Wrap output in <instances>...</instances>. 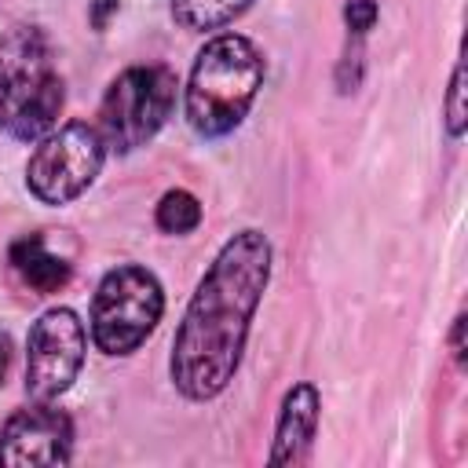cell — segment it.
<instances>
[{
	"mask_svg": "<svg viewBox=\"0 0 468 468\" xmlns=\"http://www.w3.org/2000/svg\"><path fill=\"white\" fill-rule=\"evenodd\" d=\"M73 446V424L51 406H29L7 417L0 428V464H66Z\"/></svg>",
	"mask_w": 468,
	"mask_h": 468,
	"instance_id": "cell-7",
	"label": "cell"
},
{
	"mask_svg": "<svg viewBox=\"0 0 468 468\" xmlns=\"http://www.w3.org/2000/svg\"><path fill=\"white\" fill-rule=\"evenodd\" d=\"M102 135L84 121H69L51 132L29 157L26 183L44 205H66L91 186L102 168Z\"/></svg>",
	"mask_w": 468,
	"mask_h": 468,
	"instance_id": "cell-5",
	"label": "cell"
},
{
	"mask_svg": "<svg viewBox=\"0 0 468 468\" xmlns=\"http://www.w3.org/2000/svg\"><path fill=\"white\" fill-rule=\"evenodd\" d=\"M318 431V391L311 384H296L289 388L282 413H278V428H274V450H271V464H303L311 453V439Z\"/></svg>",
	"mask_w": 468,
	"mask_h": 468,
	"instance_id": "cell-9",
	"label": "cell"
},
{
	"mask_svg": "<svg viewBox=\"0 0 468 468\" xmlns=\"http://www.w3.org/2000/svg\"><path fill=\"white\" fill-rule=\"evenodd\" d=\"M446 117H450V135H461L464 132V69L461 66L453 69V80H450Z\"/></svg>",
	"mask_w": 468,
	"mask_h": 468,
	"instance_id": "cell-13",
	"label": "cell"
},
{
	"mask_svg": "<svg viewBox=\"0 0 468 468\" xmlns=\"http://www.w3.org/2000/svg\"><path fill=\"white\" fill-rule=\"evenodd\" d=\"M7 366H11V340L0 333V384H4V377H7Z\"/></svg>",
	"mask_w": 468,
	"mask_h": 468,
	"instance_id": "cell-16",
	"label": "cell"
},
{
	"mask_svg": "<svg viewBox=\"0 0 468 468\" xmlns=\"http://www.w3.org/2000/svg\"><path fill=\"white\" fill-rule=\"evenodd\" d=\"M84 362V325L69 307L44 311L26 344V391L37 402L58 399L80 373Z\"/></svg>",
	"mask_w": 468,
	"mask_h": 468,
	"instance_id": "cell-6",
	"label": "cell"
},
{
	"mask_svg": "<svg viewBox=\"0 0 468 468\" xmlns=\"http://www.w3.org/2000/svg\"><path fill=\"white\" fill-rule=\"evenodd\" d=\"M113 7H117V0H102L99 11H95V26H106V15H110Z\"/></svg>",
	"mask_w": 468,
	"mask_h": 468,
	"instance_id": "cell-17",
	"label": "cell"
},
{
	"mask_svg": "<svg viewBox=\"0 0 468 468\" xmlns=\"http://www.w3.org/2000/svg\"><path fill=\"white\" fill-rule=\"evenodd\" d=\"M344 18L351 26V33H366L373 22H377V4L373 0H351L344 7Z\"/></svg>",
	"mask_w": 468,
	"mask_h": 468,
	"instance_id": "cell-14",
	"label": "cell"
},
{
	"mask_svg": "<svg viewBox=\"0 0 468 468\" xmlns=\"http://www.w3.org/2000/svg\"><path fill=\"white\" fill-rule=\"evenodd\" d=\"M176 77L165 66H132L124 69L99 110V135L113 150L143 146L172 113Z\"/></svg>",
	"mask_w": 468,
	"mask_h": 468,
	"instance_id": "cell-4",
	"label": "cell"
},
{
	"mask_svg": "<svg viewBox=\"0 0 468 468\" xmlns=\"http://www.w3.org/2000/svg\"><path fill=\"white\" fill-rule=\"evenodd\" d=\"M201 223V205L190 190H168L157 205V227L168 234H186Z\"/></svg>",
	"mask_w": 468,
	"mask_h": 468,
	"instance_id": "cell-12",
	"label": "cell"
},
{
	"mask_svg": "<svg viewBox=\"0 0 468 468\" xmlns=\"http://www.w3.org/2000/svg\"><path fill=\"white\" fill-rule=\"evenodd\" d=\"M62 110V80L48 66L0 77V124L15 139H40Z\"/></svg>",
	"mask_w": 468,
	"mask_h": 468,
	"instance_id": "cell-8",
	"label": "cell"
},
{
	"mask_svg": "<svg viewBox=\"0 0 468 468\" xmlns=\"http://www.w3.org/2000/svg\"><path fill=\"white\" fill-rule=\"evenodd\" d=\"M11 267L18 271V278L37 289V292H55L69 282V263L62 256H51L44 238L40 234H29V238H18L11 245Z\"/></svg>",
	"mask_w": 468,
	"mask_h": 468,
	"instance_id": "cell-10",
	"label": "cell"
},
{
	"mask_svg": "<svg viewBox=\"0 0 468 468\" xmlns=\"http://www.w3.org/2000/svg\"><path fill=\"white\" fill-rule=\"evenodd\" d=\"M453 355H457V362H464V314H457V322H453Z\"/></svg>",
	"mask_w": 468,
	"mask_h": 468,
	"instance_id": "cell-15",
	"label": "cell"
},
{
	"mask_svg": "<svg viewBox=\"0 0 468 468\" xmlns=\"http://www.w3.org/2000/svg\"><path fill=\"white\" fill-rule=\"evenodd\" d=\"M161 311H165V292L146 267L135 263L113 267L99 282L91 300V336L99 351L128 355L154 333Z\"/></svg>",
	"mask_w": 468,
	"mask_h": 468,
	"instance_id": "cell-3",
	"label": "cell"
},
{
	"mask_svg": "<svg viewBox=\"0 0 468 468\" xmlns=\"http://www.w3.org/2000/svg\"><path fill=\"white\" fill-rule=\"evenodd\" d=\"M252 0H172V15L186 29H219L234 22Z\"/></svg>",
	"mask_w": 468,
	"mask_h": 468,
	"instance_id": "cell-11",
	"label": "cell"
},
{
	"mask_svg": "<svg viewBox=\"0 0 468 468\" xmlns=\"http://www.w3.org/2000/svg\"><path fill=\"white\" fill-rule=\"evenodd\" d=\"M267 278L271 245L260 230H241L219 249L172 344V380L186 399H216L234 380Z\"/></svg>",
	"mask_w": 468,
	"mask_h": 468,
	"instance_id": "cell-1",
	"label": "cell"
},
{
	"mask_svg": "<svg viewBox=\"0 0 468 468\" xmlns=\"http://www.w3.org/2000/svg\"><path fill=\"white\" fill-rule=\"evenodd\" d=\"M263 84V55L249 37L223 33L208 40L190 69L186 117L201 135H227L249 113Z\"/></svg>",
	"mask_w": 468,
	"mask_h": 468,
	"instance_id": "cell-2",
	"label": "cell"
}]
</instances>
